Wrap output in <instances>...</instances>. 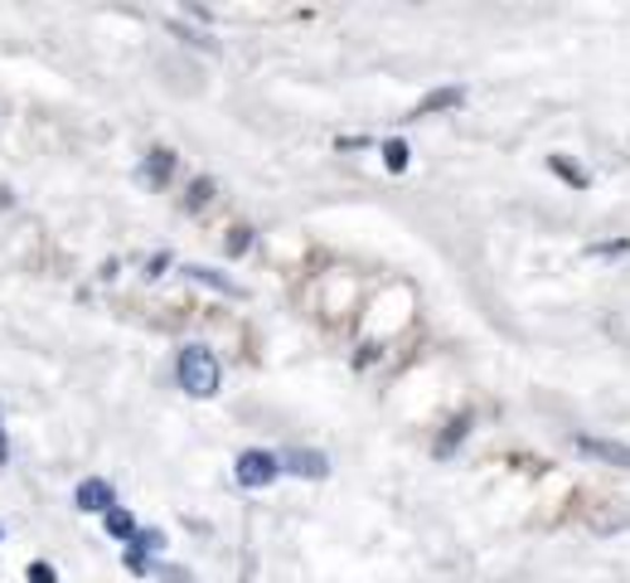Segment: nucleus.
Listing matches in <instances>:
<instances>
[{
    "label": "nucleus",
    "instance_id": "obj_1",
    "mask_svg": "<svg viewBox=\"0 0 630 583\" xmlns=\"http://www.w3.org/2000/svg\"><path fill=\"white\" fill-rule=\"evenodd\" d=\"M176 375H180V389L184 394H194V399H213V394H219L223 369H219V355H213L209 346H184Z\"/></svg>",
    "mask_w": 630,
    "mask_h": 583
},
{
    "label": "nucleus",
    "instance_id": "obj_2",
    "mask_svg": "<svg viewBox=\"0 0 630 583\" xmlns=\"http://www.w3.org/2000/svg\"><path fill=\"white\" fill-rule=\"evenodd\" d=\"M277 472H281V462L272 453H262V447H252V453L238 457V482L252 486V492H258V486H272Z\"/></svg>",
    "mask_w": 630,
    "mask_h": 583
},
{
    "label": "nucleus",
    "instance_id": "obj_3",
    "mask_svg": "<svg viewBox=\"0 0 630 583\" xmlns=\"http://www.w3.org/2000/svg\"><path fill=\"white\" fill-rule=\"evenodd\" d=\"M281 467L291 476H306V482H320V476H330V457L326 453H311V447H287V453L277 457Z\"/></svg>",
    "mask_w": 630,
    "mask_h": 583
},
{
    "label": "nucleus",
    "instance_id": "obj_4",
    "mask_svg": "<svg viewBox=\"0 0 630 583\" xmlns=\"http://www.w3.org/2000/svg\"><path fill=\"white\" fill-rule=\"evenodd\" d=\"M578 453L597 457V462H607V467L630 472V447H626V443H611V437H592V433H582V437H578Z\"/></svg>",
    "mask_w": 630,
    "mask_h": 583
},
{
    "label": "nucleus",
    "instance_id": "obj_5",
    "mask_svg": "<svg viewBox=\"0 0 630 583\" xmlns=\"http://www.w3.org/2000/svg\"><path fill=\"white\" fill-rule=\"evenodd\" d=\"M117 506V496H112V486L102 482V476H88L83 486H78V511H112Z\"/></svg>",
    "mask_w": 630,
    "mask_h": 583
},
{
    "label": "nucleus",
    "instance_id": "obj_6",
    "mask_svg": "<svg viewBox=\"0 0 630 583\" xmlns=\"http://www.w3.org/2000/svg\"><path fill=\"white\" fill-rule=\"evenodd\" d=\"M456 102H466V88H437V92H427V98L418 102V117H432L441 108H456Z\"/></svg>",
    "mask_w": 630,
    "mask_h": 583
},
{
    "label": "nucleus",
    "instance_id": "obj_7",
    "mask_svg": "<svg viewBox=\"0 0 630 583\" xmlns=\"http://www.w3.org/2000/svg\"><path fill=\"white\" fill-rule=\"evenodd\" d=\"M107 530H112L117 540H137V521H131V515H127L122 506H112V511H107Z\"/></svg>",
    "mask_w": 630,
    "mask_h": 583
},
{
    "label": "nucleus",
    "instance_id": "obj_8",
    "mask_svg": "<svg viewBox=\"0 0 630 583\" xmlns=\"http://www.w3.org/2000/svg\"><path fill=\"white\" fill-rule=\"evenodd\" d=\"M194 277V283H209V287H219V292H228V297H238V283H228V277H219V273H209V268H184Z\"/></svg>",
    "mask_w": 630,
    "mask_h": 583
},
{
    "label": "nucleus",
    "instance_id": "obj_9",
    "mask_svg": "<svg viewBox=\"0 0 630 583\" xmlns=\"http://www.w3.org/2000/svg\"><path fill=\"white\" fill-rule=\"evenodd\" d=\"M548 166H553V176H562V180H568V185H578V190H582V185H587V176H582V170H578V166L568 161V156H553V161H548Z\"/></svg>",
    "mask_w": 630,
    "mask_h": 583
},
{
    "label": "nucleus",
    "instance_id": "obj_10",
    "mask_svg": "<svg viewBox=\"0 0 630 583\" xmlns=\"http://www.w3.org/2000/svg\"><path fill=\"white\" fill-rule=\"evenodd\" d=\"M383 156H388V170H403V166H408V146H403V141H388Z\"/></svg>",
    "mask_w": 630,
    "mask_h": 583
},
{
    "label": "nucleus",
    "instance_id": "obj_11",
    "mask_svg": "<svg viewBox=\"0 0 630 583\" xmlns=\"http://www.w3.org/2000/svg\"><path fill=\"white\" fill-rule=\"evenodd\" d=\"M30 583H53V569L49 564H30Z\"/></svg>",
    "mask_w": 630,
    "mask_h": 583
},
{
    "label": "nucleus",
    "instance_id": "obj_12",
    "mask_svg": "<svg viewBox=\"0 0 630 583\" xmlns=\"http://www.w3.org/2000/svg\"><path fill=\"white\" fill-rule=\"evenodd\" d=\"M10 457V447H6V433H0V462H6Z\"/></svg>",
    "mask_w": 630,
    "mask_h": 583
}]
</instances>
